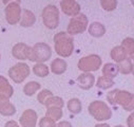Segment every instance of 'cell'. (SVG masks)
Here are the masks:
<instances>
[{
	"instance_id": "22",
	"label": "cell",
	"mask_w": 134,
	"mask_h": 127,
	"mask_svg": "<svg viewBox=\"0 0 134 127\" xmlns=\"http://www.w3.org/2000/svg\"><path fill=\"white\" fill-rule=\"evenodd\" d=\"M33 72H34L35 75H37L39 77H46V76H48L50 71H49L48 66H46L44 64L38 62L34 67H33Z\"/></svg>"
},
{
	"instance_id": "20",
	"label": "cell",
	"mask_w": 134,
	"mask_h": 127,
	"mask_svg": "<svg viewBox=\"0 0 134 127\" xmlns=\"http://www.w3.org/2000/svg\"><path fill=\"white\" fill-rule=\"evenodd\" d=\"M111 57L114 61L116 62H120L122 61L124 59L127 58V53L125 52V50L122 49L121 46H117V47H114L111 51Z\"/></svg>"
},
{
	"instance_id": "13",
	"label": "cell",
	"mask_w": 134,
	"mask_h": 127,
	"mask_svg": "<svg viewBox=\"0 0 134 127\" xmlns=\"http://www.w3.org/2000/svg\"><path fill=\"white\" fill-rule=\"evenodd\" d=\"M30 51H31V47L25 45V44H22V43H19V44H16L14 47H13V50H12V53L14 55V57H16L17 59H29V54H30Z\"/></svg>"
},
{
	"instance_id": "31",
	"label": "cell",
	"mask_w": 134,
	"mask_h": 127,
	"mask_svg": "<svg viewBox=\"0 0 134 127\" xmlns=\"http://www.w3.org/2000/svg\"><path fill=\"white\" fill-rule=\"evenodd\" d=\"M39 126L40 127H56V123L54 120L50 119L49 117H43L39 121Z\"/></svg>"
},
{
	"instance_id": "5",
	"label": "cell",
	"mask_w": 134,
	"mask_h": 127,
	"mask_svg": "<svg viewBox=\"0 0 134 127\" xmlns=\"http://www.w3.org/2000/svg\"><path fill=\"white\" fill-rule=\"evenodd\" d=\"M102 66V58L96 54H91L85 56L78 61V69L82 72H91L97 71Z\"/></svg>"
},
{
	"instance_id": "25",
	"label": "cell",
	"mask_w": 134,
	"mask_h": 127,
	"mask_svg": "<svg viewBox=\"0 0 134 127\" xmlns=\"http://www.w3.org/2000/svg\"><path fill=\"white\" fill-rule=\"evenodd\" d=\"M114 85V81L111 80V78H108L106 76H100L98 77L97 80V83H96V86L99 88V89H103V90H106V89H109L111 88L112 86Z\"/></svg>"
},
{
	"instance_id": "4",
	"label": "cell",
	"mask_w": 134,
	"mask_h": 127,
	"mask_svg": "<svg viewBox=\"0 0 134 127\" xmlns=\"http://www.w3.org/2000/svg\"><path fill=\"white\" fill-rule=\"evenodd\" d=\"M42 21L48 29H56L59 24V10L53 4L47 6L42 11Z\"/></svg>"
},
{
	"instance_id": "33",
	"label": "cell",
	"mask_w": 134,
	"mask_h": 127,
	"mask_svg": "<svg viewBox=\"0 0 134 127\" xmlns=\"http://www.w3.org/2000/svg\"><path fill=\"white\" fill-rule=\"evenodd\" d=\"M56 127H72V125H71V123H69L68 121H62V122H60L59 124H57Z\"/></svg>"
},
{
	"instance_id": "14",
	"label": "cell",
	"mask_w": 134,
	"mask_h": 127,
	"mask_svg": "<svg viewBox=\"0 0 134 127\" xmlns=\"http://www.w3.org/2000/svg\"><path fill=\"white\" fill-rule=\"evenodd\" d=\"M76 82H77L78 86H79L81 89L88 90V89H90V88L93 87V85H94V83H95V77H94L93 74H91V73H89V72H83L82 74H80V75L77 77Z\"/></svg>"
},
{
	"instance_id": "27",
	"label": "cell",
	"mask_w": 134,
	"mask_h": 127,
	"mask_svg": "<svg viewBox=\"0 0 134 127\" xmlns=\"http://www.w3.org/2000/svg\"><path fill=\"white\" fill-rule=\"evenodd\" d=\"M54 121H58L62 117V109L60 107H49L47 109V115Z\"/></svg>"
},
{
	"instance_id": "9",
	"label": "cell",
	"mask_w": 134,
	"mask_h": 127,
	"mask_svg": "<svg viewBox=\"0 0 134 127\" xmlns=\"http://www.w3.org/2000/svg\"><path fill=\"white\" fill-rule=\"evenodd\" d=\"M5 17L7 21L10 24H16L20 21L21 18V8L17 2H11L5 8Z\"/></svg>"
},
{
	"instance_id": "21",
	"label": "cell",
	"mask_w": 134,
	"mask_h": 127,
	"mask_svg": "<svg viewBox=\"0 0 134 127\" xmlns=\"http://www.w3.org/2000/svg\"><path fill=\"white\" fill-rule=\"evenodd\" d=\"M118 71L122 74H129L132 72V66H133V64H132V59L131 58H126L124 59L122 61L118 62Z\"/></svg>"
},
{
	"instance_id": "19",
	"label": "cell",
	"mask_w": 134,
	"mask_h": 127,
	"mask_svg": "<svg viewBox=\"0 0 134 127\" xmlns=\"http://www.w3.org/2000/svg\"><path fill=\"white\" fill-rule=\"evenodd\" d=\"M14 93V89L13 87L10 85L9 81L0 75V94H3L8 98H11Z\"/></svg>"
},
{
	"instance_id": "40",
	"label": "cell",
	"mask_w": 134,
	"mask_h": 127,
	"mask_svg": "<svg viewBox=\"0 0 134 127\" xmlns=\"http://www.w3.org/2000/svg\"><path fill=\"white\" fill-rule=\"evenodd\" d=\"M115 127H124V126H121V125H117V126H115Z\"/></svg>"
},
{
	"instance_id": "12",
	"label": "cell",
	"mask_w": 134,
	"mask_h": 127,
	"mask_svg": "<svg viewBox=\"0 0 134 127\" xmlns=\"http://www.w3.org/2000/svg\"><path fill=\"white\" fill-rule=\"evenodd\" d=\"M16 112V108L10 103V98L3 94H0V113L2 115H13Z\"/></svg>"
},
{
	"instance_id": "23",
	"label": "cell",
	"mask_w": 134,
	"mask_h": 127,
	"mask_svg": "<svg viewBox=\"0 0 134 127\" xmlns=\"http://www.w3.org/2000/svg\"><path fill=\"white\" fill-rule=\"evenodd\" d=\"M121 47L127 53V55H130V56L134 55V38H131V37L125 38L121 43Z\"/></svg>"
},
{
	"instance_id": "2",
	"label": "cell",
	"mask_w": 134,
	"mask_h": 127,
	"mask_svg": "<svg viewBox=\"0 0 134 127\" xmlns=\"http://www.w3.org/2000/svg\"><path fill=\"white\" fill-rule=\"evenodd\" d=\"M52 56V49L49 45L44 43H38L31 47V51L29 54V60L43 62L51 58Z\"/></svg>"
},
{
	"instance_id": "6",
	"label": "cell",
	"mask_w": 134,
	"mask_h": 127,
	"mask_svg": "<svg viewBox=\"0 0 134 127\" xmlns=\"http://www.w3.org/2000/svg\"><path fill=\"white\" fill-rule=\"evenodd\" d=\"M88 27V18L85 14H78L74 17L71 18L69 25H68V34L72 35H76V34H80L82 32H85L87 30Z\"/></svg>"
},
{
	"instance_id": "3",
	"label": "cell",
	"mask_w": 134,
	"mask_h": 127,
	"mask_svg": "<svg viewBox=\"0 0 134 127\" xmlns=\"http://www.w3.org/2000/svg\"><path fill=\"white\" fill-rule=\"evenodd\" d=\"M89 112L97 121H107L112 117V111L110 107L103 101L92 102L89 105Z\"/></svg>"
},
{
	"instance_id": "1",
	"label": "cell",
	"mask_w": 134,
	"mask_h": 127,
	"mask_svg": "<svg viewBox=\"0 0 134 127\" xmlns=\"http://www.w3.org/2000/svg\"><path fill=\"white\" fill-rule=\"evenodd\" d=\"M54 46L55 51L59 56L69 57L74 51L73 37L65 32H59L54 36Z\"/></svg>"
},
{
	"instance_id": "11",
	"label": "cell",
	"mask_w": 134,
	"mask_h": 127,
	"mask_svg": "<svg viewBox=\"0 0 134 127\" xmlns=\"http://www.w3.org/2000/svg\"><path fill=\"white\" fill-rule=\"evenodd\" d=\"M36 123H37V113L33 109L25 110L20 118V124L22 127H35Z\"/></svg>"
},
{
	"instance_id": "36",
	"label": "cell",
	"mask_w": 134,
	"mask_h": 127,
	"mask_svg": "<svg viewBox=\"0 0 134 127\" xmlns=\"http://www.w3.org/2000/svg\"><path fill=\"white\" fill-rule=\"evenodd\" d=\"M95 127H110V125H108V124H97V125H95Z\"/></svg>"
},
{
	"instance_id": "16",
	"label": "cell",
	"mask_w": 134,
	"mask_h": 127,
	"mask_svg": "<svg viewBox=\"0 0 134 127\" xmlns=\"http://www.w3.org/2000/svg\"><path fill=\"white\" fill-rule=\"evenodd\" d=\"M66 68H68V64L61 58H56L51 64V71L54 74H62L65 72Z\"/></svg>"
},
{
	"instance_id": "34",
	"label": "cell",
	"mask_w": 134,
	"mask_h": 127,
	"mask_svg": "<svg viewBox=\"0 0 134 127\" xmlns=\"http://www.w3.org/2000/svg\"><path fill=\"white\" fill-rule=\"evenodd\" d=\"M4 127H19V125H18L17 122H15V121H10V122H8V123L5 124Z\"/></svg>"
},
{
	"instance_id": "17",
	"label": "cell",
	"mask_w": 134,
	"mask_h": 127,
	"mask_svg": "<svg viewBox=\"0 0 134 127\" xmlns=\"http://www.w3.org/2000/svg\"><path fill=\"white\" fill-rule=\"evenodd\" d=\"M35 21H36V17H35L34 13L29 11V10L23 11V13L21 15V18H20V25L21 27H23V28L32 27L35 23Z\"/></svg>"
},
{
	"instance_id": "15",
	"label": "cell",
	"mask_w": 134,
	"mask_h": 127,
	"mask_svg": "<svg viewBox=\"0 0 134 127\" xmlns=\"http://www.w3.org/2000/svg\"><path fill=\"white\" fill-rule=\"evenodd\" d=\"M89 34L93 37H96V38H99V37H103L106 33V28L103 23L100 22H92L90 25H89Z\"/></svg>"
},
{
	"instance_id": "8",
	"label": "cell",
	"mask_w": 134,
	"mask_h": 127,
	"mask_svg": "<svg viewBox=\"0 0 134 127\" xmlns=\"http://www.w3.org/2000/svg\"><path fill=\"white\" fill-rule=\"evenodd\" d=\"M116 105H120L127 111L134 110V94L126 90H118L115 99Z\"/></svg>"
},
{
	"instance_id": "38",
	"label": "cell",
	"mask_w": 134,
	"mask_h": 127,
	"mask_svg": "<svg viewBox=\"0 0 134 127\" xmlns=\"http://www.w3.org/2000/svg\"><path fill=\"white\" fill-rule=\"evenodd\" d=\"M131 2H132V6L134 7V0H131Z\"/></svg>"
},
{
	"instance_id": "10",
	"label": "cell",
	"mask_w": 134,
	"mask_h": 127,
	"mask_svg": "<svg viewBox=\"0 0 134 127\" xmlns=\"http://www.w3.org/2000/svg\"><path fill=\"white\" fill-rule=\"evenodd\" d=\"M61 11L68 16H76L80 12V6L76 0H61L60 1Z\"/></svg>"
},
{
	"instance_id": "24",
	"label": "cell",
	"mask_w": 134,
	"mask_h": 127,
	"mask_svg": "<svg viewBox=\"0 0 134 127\" xmlns=\"http://www.w3.org/2000/svg\"><path fill=\"white\" fill-rule=\"evenodd\" d=\"M40 89V84L37 82H30L23 87V92L27 97H32L34 93H36L37 90Z\"/></svg>"
},
{
	"instance_id": "37",
	"label": "cell",
	"mask_w": 134,
	"mask_h": 127,
	"mask_svg": "<svg viewBox=\"0 0 134 127\" xmlns=\"http://www.w3.org/2000/svg\"><path fill=\"white\" fill-rule=\"evenodd\" d=\"M131 59H132V64H133V66H132V72H131V73L134 74V55L131 56Z\"/></svg>"
},
{
	"instance_id": "18",
	"label": "cell",
	"mask_w": 134,
	"mask_h": 127,
	"mask_svg": "<svg viewBox=\"0 0 134 127\" xmlns=\"http://www.w3.org/2000/svg\"><path fill=\"white\" fill-rule=\"evenodd\" d=\"M118 66L115 65V64H112V62H108L104 66L103 68V74L104 76L108 77V78H111L113 80L114 77L117 76L118 74Z\"/></svg>"
},
{
	"instance_id": "26",
	"label": "cell",
	"mask_w": 134,
	"mask_h": 127,
	"mask_svg": "<svg viewBox=\"0 0 134 127\" xmlns=\"http://www.w3.org/2000/svg\"><path fill=\"white\" fill-rule=\"evenodd\" d=\"M81 103L78 99H71L69 102H68V109L71 113L73 114H77L81 111Z\"/></svg>"
},
{
	"instance_id": "7",
	"label": "cell",
	"mask_w": 134,
	"mask_h": 127,
	"mask_svg": "<svg viewBox=\"0 0 134 127\" xmlns=\"http://www.w3.org/2000/svg\"><path fill=\"white\" fill-rule=\"evenodd\" d=\"M30 74V68L24 62H18L9 70L10 77L17 84L22 83Z\"/></svg>"
},
{
	"instance_id": "30",
	"label": "cell",
	"mask_w": 134,
	"mask_h": 127,
	"mask_svg": "<svg viewBox=\"0 0 134 127\" xmlns=\"http://www.w3.org/2000/svg\"><path fill=\"white\" fill-rule=\"evenodd\" d=\"M51 97H53V93H52L50 90L44 89V90L40 91V93H38V95H37V100H38V102H39L40 104L44 105V103L47 102V100H48L49 98H51Z\"/></svg>"
},
{
	"instance_id": "32",
	"label": "cell",
	"mask_w": 134,
	"mask_h": 127,
	"mask_svg": "<svg viewBox=\"0 0 134 127\" xmlns=\"http://www.w3.org/2000/svg\"><path fill=\"white\" fill-rule=\"evenodd\" d=\"M118 89H114L112 91H110L107 95V100L108 102L111 104V105H116V102H115V99H116V93H117Z\"/></svg>"
},
{
	"instance_id": "35",
	"label": "cell",
	"mask_w": 134,
	"mask_h": 127,
	"mask_svg": "<svg viewBox=\"0 0 134 127\" xmlns=\"http://www.w3.org/2000/svg\"><path fill=\"white\" fill-rule=\"evenodd\" d=\"M20 1H21V0H2V2H3L4 4H9V3H11V2H17V3L20 4Z\"/></svg>"
},
{
	"instance_id": "29",
	"label": "cell",
	"mask_w": 134,
	"mask_h": 127,
	"mask_svg": "<svg viewBox=\"0 0 134 127\" xmlns=\"http://www.w3.org/2000/svg\"><path fill=\"white\" fill-rule=\"evenodd\" d=\"M100 6L107 12H112L117 7V0H100Z\"/></svg>"
},
{
	"instance_id": "39",
	"label": "cell",
	"mask_w": 134,
	"mask_h": 127,
	"mask_svg": "<svg viewBox=\"0 0 134 127\" xmlns=\"http://www.w3.org/2000/svg\"><path fill=\"white\" fill-rule=\"evenodd\" d=\"M131 115H132V117H134V110L132 111V113H131Z\"/></svg>"
},
{
	"instance_id": "28",
	"label": "cell",
	"mask_w": 134,
	"mask_h": 127,
	"mask_svg": "<svg viewBox=\"0 0 134 127\" xmlns=\"http://www.w3.org/2000/svg\"><path fill=\"white\" fill-rule=\"evenodd\" d=\"M44 106L47 108H49V107H60V108H62L63 100L59 97H54L53 95V97H51L47 100V102L44 103Z\"/></svg>"
}]
</instances>
